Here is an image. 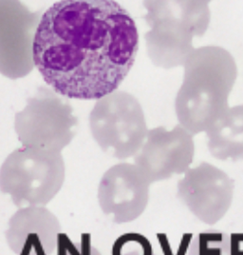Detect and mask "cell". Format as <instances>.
<instances>
[{
    "instance_id": "6da1fadb",
    "label": "cell",
    "mask_w": 243,
    "mask_h": 255,
    "mask_svg": "<svg viewBox=\"0 0 243 255\" xmlns=\"http://www.w3.org/2000/svg\"><path fill=\"white\" fill-rule=\"evenodd\" d=\"M139 48L134 19L108 0H63L40 18L34 66L53 91L69 98L93 100L122 84Z\"/></svg>"
},
{
    "instance_id": "7a4b0ae2",
    "label": "cell",
    "mask_w": 243,
    "mask_h": 255,
    "mask_svg": "<svg viewBox=\"0 0 243 255\" xmlns=\"http://www.w3.org/2000/svg\"><path fill=\"white\" fill-rule=\"evenodd\" d=\"M183 68L175 110L180 126L195 135L206 131L229 110L238 69L232 54L220 46L194 49Z\"/></svg>"
},
{
    "instance_id": "3957f363",
    "label": "cell",
    "mask_w": 243,
    "mask_h": 255,
    "mask_svg": "<svg viewBox=\"0 0 243 255\" xmlns=\"http://www.w3.org/2000/svg\"><path fill=\"white\" fill-rule=\"evenodd\" d=\"M145 34L148 57L156 67L183 66L194 51L193 38L202 36L210 24L208 1H145Z\"/></svg>"
},
{
    "instance_id": "277c9868",
    "label": "cell",
    "mask_w": 243,
    "mask_h": 255,
    "mask_svg": "<svg viewBox=\"0 0 243 255\" xmlns=\"http://www.w3.org/2000/svg\"><path fill=\"white\" fill-rule=\"evenodd\" d=\"M61 152L22 147L10 153L0 167V191L20 208L45 207L61 191L65 181Z\"/></svg>"
},
{
    "instance_id": "5b68a950",
    "label": "cell",
    "mask_w": 243,
    "mask_h": 255,
    "mask_svg": "<svg viewBox=\"0 0 243 255\" xmlns=\"http://www.w3.org/2000/svg\"><path fill=\"white\" fill-rule=\"evenodd\" d=\"M89 128L100 148L120 160L136 155L148 133L137 98L118 90L97 100L89 115Z\"/></svg>"
},
{
    "instance_id": "8992f818",
    "label": "cell",
    "mask_w": 243,
    "mask_h": 255,
    "mask_svg": "<svg viewBox=\"0 0 243 255\" xmlns=\"http://www.w3.org/2000/svg\"><path fill=\"white\" fill-rule=\"evenodd\" d=\"M74 109L53 90L40 87L15 114L14 129L23 147L61 152L76 134Z\"/></svg>"
},
{
    "instance_id": "52a82bcc",
    "label": "cell",
    "mask_w": 243,
    "mask_h": 255,
    "mask_svg": "<svg viewBox=\"0 0 243 255\" xmlns=\"http://www.w3.org/2000/svg\"><path fill=\"white\" fill-rule=\"evenodd\" d=\"M42 14L19 1L0 0V74L17 79L34 67L32 46Z\"/></svg>"
},
{
    "instance_id": "ba28073f",
    "label": "cell",
    "mask_w": 243,
    "mask_h": 255,
    "mask_svg": "<svg viewBox=\"0 0 243 255\" xmlns=\"http://www.w3.org/2000/svg\"><path fill=\"white\" fill-rule=\"evenodd\" d=\"M195 154L193 135L180 125L167 130L149 129L135 157V165L150 184L166 180L189 169Z\"/></svg>"
},
{
    "instance_id": "9c48e42d",
    "label": "cell",
    "mask_w": 243,
    "mask_h": 255,
    "mask_svg": "<svg viewBox=\"0 0 243 255\" xmlns=\"http://www.w3.org/2000/svg\"><path fill=\"white\" fill-rule=\"evenodd\" d=\"M234 180L207 162L188 169L178 183V197L201 222L218 223L230 209Z\"/></svg>"
},
{
    "instance_id": "30bf717a",
    "label": "cell",
    "mask_w": 243,
    "mask_h": 255,
    "mask_svg": "<svg viewBox=\"0 0 243 255\" xmlns=\"http://www.w3.org/2000/svg\"><path fill=\"white\" fill-rule=\"evenodd\" d=\"M149 186L135 164L120 163L104 173L98 188V201L114 223L132 222L145 212L149 200Z\"/></svg>"
},
{
    "instance_id": "8fae6325",
    "label": "cell",
    "mask_w": 243,
    "mask_h": 255,
    "mask_svg": "<svg viewBox=\"0 0 243 255\" xmlns=\"http://www.w3.org/2000/svg\"><path fill=\"white\" fill-rule=\"evenodd\" d=\"M61 232L60 222L51 211L42 206H30L12 214L5 237L15 255H52Z\"/></svg>"
},
{
    "instance_id": "7c38bea8",
    "label": "cell",
    "mask_w": 243,
    "mask_h": 255,
    "mask_svg": "<svg viewBox=\"0 0 243 255\" xmlns=\"http://www.w3.org/2000/svg\"><path fill=\"white\" fill-rule=\"evenodd\" d=\"M207 147L220 160H243V105L229 108L206 131Z\"/></svg>"
},
{
    "instance_id": "4fadbf2b",
    "label": "cell",
    "mask_w": 243,
    "mask_h": 255,
    "mask_svg": "<svg viewBox=\"0 0 243 255\" xmlns=\"http://www.w3.org/2000/svg\"><path fill=\"white\" fill-rule=\"evenodd\" d=\"M188 255H234L233 237L216 230L202 232L192 240Z\"/></svg>"
},
{
    "instance_id": "5bb4252c",
    "label": "cell",
    "mask_w": 243,
    "mask_h": 255,
    "mask_svg": "<svg viewBox=\"0 0 243 255\" xmlns=\"http://www.w3.org/2000/svg\"><path fill=\"white\" fill-rule=\"evenodd\" d=\"M112 255H155V253L147 237L129 233L117 239L112 247Z\"/></svg>"
},
{
    "instance_id": "9a60e30c",
    "label": "cell",
    "mask_w": 243,
    "mask_h": 255,
    "mask_svg": "<svg viewBox=\"0 0 243 255\" xmlns=\"http://www.w3.org/2000/svg\"><path fill=\"white\" fill-rule=\"evenodd\" d=\"M56 250L57 255H102L91 245L88 235H83V239L80 242H73L67 235L61 234Z\"/></svg>"
},
{
    "instance_id": "2e32d148",
    "label": "cell",
    "mask_w": 243,
    "mask_h": 255,
    "mask_svg": "<svg viewBox=\"0 0 243 255\" xmlns=\"http://www.w3.org/2000/svg\"></svg>"
}]
</instances>
